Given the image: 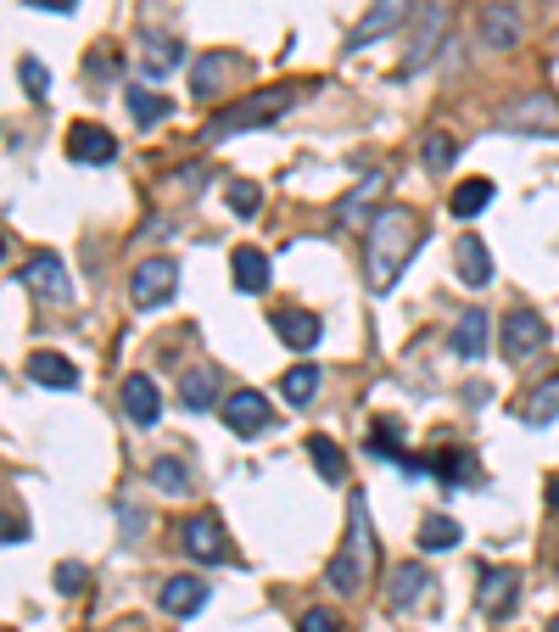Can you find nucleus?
<instances>
[{"label": "nucleus", "instance_id": "nucleus-1", "mask_svg": "<svg viewBox=\"0 0 559 632\" xmlns=\"http://www.w3.org/2000/svg\"><path fill=\"white\" fill-rule=\"evenodd\" d=\"M425 241V224L414 208H376L363 230V268H369V292H392L403 281L409 257L420 252Z\"/></svg>", "mask_w": 559, "mask_h": 632}, {"label": "nucleus", "instance_id": "nucleus-2", "mask_svg": "<svg viewBox=\"0 0 559 632\" xmlns=\"http://www.w3.org/2000/svg\"><path fill=\"white\" fill-rule=\"evenodd\" d=\"M292 102H297V89H292V84L252 89V96L230 102L224 113H213V118L202 124V146H224V140L246 135V129H263V124H274V118H286V113H292Z\"/></svg>", "mask_w": 559, "mask_h": 632}, {"label": "nucleus", "instance_id": "nucleus-3", "mask_svg": "<svg viewBox=\"0 0 559 632\" xmlns=\"http://www.w3.org/2000/svg\"><path fill=\"white\" fill-rule=\"evenodd\" d=\"M369 566H376V544H369V504H363V493H352L347 498V537H341V549H336L325 582L352 599V593H363Z\"/></svg>", "mask_w": 559, "mask_h": 632}, {"label": "nucleus", "instance_id": "nucleus-4", "mask_svg": "<svg viewBox=\"0 0 559 632\" xmlns=\"http://www.w3.org/2000/svg\"><path fill=\"white\" fill-rule=\"evenodd\" d=\"M498 124L515 129V135L548 140V135H559V96H548V89H526L520 102H509V107L498 113Z\"/></svg>", "mask_w": 559, "mask_h": 632}, {"label": "nucleus", "instance_id": "nucleus-5", "mask_svg": "<svg viewBox=\"0 0 559 632\" xmlns=\"http://www.w3.org/2000/svg\"><path fill=\"white\" fill-rule=\"evenodd\" d=\"M173 292H179V263L173 257H146L135 275H129V297H135L140 314H157Z\"/></svg>", "mask_w": 559, "mask_h": 632}, {"label": "nucleus", "instance_id": "nucleus-6", "mask_svg": "<svg viewBox=\"0 0 559 632\" xmlns=\"http://www.w3.org/2000/svg\"><path fill=\"white\" fill-rule=\"evenodd\" d=\"M498 341H504V358H509V365H526V358H537V352L548 347V319L531 314V308H509Z\"/></svg>", "mask_w": 559, "mask_h": 632}, {"label": "nucleus", "instance_id": "nucleus-7", "mask_svg": "<svg viewBox=\"0 0 559 632\" xmlns=\"http://www.w3.org/2000/svg\"><path fill=\"white\" fill-rule=\"evenodd\" d=\"M179 544H184V555L202 560V566H224V560H235V549H230V537H224L219 515H191V520L179 526Z\"/></svg>", "mask_w": 559, "mask_h": 632}, {"label": "nucleus", "instance_id": "nucleus-8", "mask_svg": "<svg viewBox=\"0 0 559 632\" xmlns=\"http://www.w3.org/2000/svg\"><path fill=\"white\" fill-rule=\"evenodd\" d=\"M235 73H246V56H235V51H202V56L191 62V96H197V102L224 96V84H230Z\"/></svg>", "mask_w": 559, "mask_h": 632}, {"label": "nucleus", "instance_id": "nucleus-9", "mask_svg": "<svg viewBox=\"0 0 559 632\" xmlns=\"http://www.w3.org/2000/svg\"><path fill=\"white\" fill-rule=\"evenodd\" d=\"M18 275H23V286H29L40 303H73V281H67V268H62L56 252H34Z\"/></svg>", "mask_w": 559, "mask_h": 632}, {"label": "nucleus", "instance_id": "nucleus-10", "mask_svg": "<svg viewBox=\"0 0 559 632\" xmlns=\"http://www.w3.org/2000/svg\"><path fill=\"white\" fill-rule=\"evenodd\" d=\"M219 414H224V425H230L235 436H257V431H268V420H274L268 398H263V392H252V387L230 392V398L219 403Z\"/></svg>", "mask_w": 559, "mask_h": 632}, {"label": "nucleus", "instance_id": "nucleus-11", "mask_svg": "<svg viewBox=\"0 0 559 632\" xmlns=\"http://www.w3.org/2000/svg\"><path fill=\"white\" fill-rule=\"evenodd\" d=\"M515 599H520V577H515L509 566H487L482 582H476V604H482V615L504 621V615L515 610Z\"/></svg>", "mask_w": 559, "mask_h": 632}, {"label": "nucleus", "instance_id": "nucleus-12", "mask_svg": "<svg viewBox=\"0 0 559 632\" xmlns=\"http://www.w3.org/2000/svg\"><path fill=\"white\" fill-rule=\"evenodd\" d=\"M414 12V0H376L363 18H358V29H352V40H347V51H363V45H376L381 34H392L403 18Z\"/></svg>", "mask_w": 559, "mask_h": 632}, {"label": "nucleus", "instance_id": "nucleus-13", "mask_svg": "<svg viewBox=\"0 0 559 632\" xmlns=\"http://www.w3.org/2000/svg\"><path fill=\"white\" fill-rule=\"evenodd\" d=\"M442 34H447V0H431V7H425V29L414 34V45H409V56H403V67H398V73H403V78H409V73H420V67L442 51Z\"/></svg>", "mask_w": 559, "mask_h": 632}, {"label": "nucleus", "instance_id": "nucleus-14", "mask_svg": "<svg viewBox=\"0 0 559 632\" xmlns=\"http://www.w3.org/2000/svg\"><path fill=\"white\" fill-rule=\"evenodd\" d=\"M67 157L84 162V168H96V162H113V157H118V140H113V129H102V124H73V129H67Z\"/></svg>", "mask_w": 559, "mask_h": 632}, {"label": "nucleus", "instance_id": "nucleus-15", "mask_svg": "<svg viewBox=\"0 0 559 632\" xmlns=\"http://www.w3.org/2000/svg\"><path fill=\"white\" fill-rule=\"evenodd\" d=\"M487 341H493V319H487L482 308L458 314V325H453V336H447L453 358H464V365H476V358H487Z\"/></svg>", "mask_w": 559, "mask_h": 632}, {"label": "nucleus", "instance_id": "nucleus-16", "mask_svg": "<svg viewBox=\"0 0 559 632\" xmlns=\"http://www.w3.org/2000/svg\"><path fill=\"white\" fill-rule=\"evenodd\" d=\"M118 403H124V414H129L135 425H157V420H162V392H157L151 376H124Z\"/></svg>", "mask_w": 559, "mask_h": 632}, {"label": "nucleus", "instance_id": "nucleus-17", "mask_svg": "<svg viewBox=\"0 0 559 632\" xmlns=\"http://www.w3.org/2000/svg\"><path fill=\"white\" fill-rule=\"evenodd\" d=\"M515 40H520V7L515 0H493V7L482 12V45L515 51Z\"/></svg>", "mask_w": 559, "mask_h": 632}, {"label": "nucleus", "instance_id": "nucleus-18", "mask_svg": "<svg viewBox=\"0 0 559 632\" xmlns=\"http://www.w3.org/2000/svg\"><path fill=\"white\" fill-rule=\"evenodd\" d=\"M29 381L51 387V392H73L78 387V365L62 358V352H29Z\"/></svg>", "mask_w": 559, "mask_h": 632}, {"label": "nucleus", "instance_id": "nucleus-19", "mask_svg": "<svg viewBox=\"0 0 559 632\" xmlns=\"http://www.w3.org/2000/svg\"><path fill=\"white\" fill-rule=\"evenodd\" d=\"M157 604H162L168 615H197V610L208 604V582H202V577H168V582L157 588Z\"/></svg>", "mask_w": 559, "mask_h": 632}, {"label": "nucleus", "instance_id": "nucleus-20", "mask_svg": "<svg viewBox=\"0 0 559 632\" xmlns=\"http://www.w3.org/2000/svg\"><path fill=\"white\" fill-rule=\"evenodd\" d=\"M274 336L286 341V347H297V352H308V347H319L325 325H319V314H303V308H280V314H274Z\"/></svg>", "mask_w": 559, "mask_h": 632}, {"label": "nucleus", "instance_id": "nucleus-21", "mask_svg": "<svg viewBox=\"0 0 559 632\" xmlns=\"http://www.w3.org/2000/svg\"><path fill=\"white\" fill-rule=\"evenodd\" d=\"M381 191H387V168H381V173H363V186L336 202V219L352 224V230H369V219H376V213H369V202H376Z\"/></svg>", "mask_w": 559, "mask_h": 632}, {"label": "nucleus", "instance_id": "nucleus-22", "mask_svg": "<svg viewBox=\"0 0 559 632\" xmlns=\"http://www.w3.org/2000/svg\"><path fill=\"white\" fill-rule=\"evenodd\" d=\"M179 403L191 409V414H202V409H219V370H208V365H191L179 376Z\"/></svg>", "mask_w": 559, "mask_h": 632}, {"label": "nucleus", "instance_id": "nucleus-23", "mask_svg": "<svg viewBox=\"0 0 559 632\" xmlns=\"http://www.w3.org/2000/svg\"><path fill=\"white\" fill-rule=\"evenodd\" d=\"M453 263H458V281L464 286H487L493 281V257H487V241L482 235H458Z\"/></svg>", "mask_w": 559, "mask_h": 632}, {"label": "nucleus", "instance_id": "nucleus-24", "mask_svg": "<svg viewBox=\"0 0 559 632\" xmlns=\"http://www.w3.org/2000/svg\"><path fill=\"white\" fill-rule=\"evenodd\" d=\"M268 281H274L268 252H257V246H241V252H235V292H246V297H263V292H268Z\"/></svg>", "mask_w": 559, "mask_h": 632}, {"label": "nucleus", "instance_id": "nucleus-25", "mask_svg": "<svg viewBox=\"0 0 559 632\" xmlns=\"http://www.w3.org/2000/svg\"><path fill=\"white\" fill-rule=\"evenodd\" d=\"M124 102H129V118L140 124V129H157V124H168L173 118V107L162 102V96H151L146 84H135V89H124Z\"/></svg>", "mask_w": 559, "mask_h": 632}, {"label": "nucleus", "instance_id": "nucleus-26", "mask_svg": "<svg viewBox=\"0 0 559 632\" xmlns=\"http://www.w3.org/2000/svg\"><path fill=\"white\" fill-rule=\"evenodd\" d=\"M431 582H436V577H431L420 560H403V566L392 571V604H398V610H403V604H414V599H420Z\"/></svg>", "mask_w": 559, "mask_h": 632}, {"label": "nucleus", "instance_id": "nucleus-27", "mask_svg": "<svg viewBox=\"0 0 559 632\" xmlns=\"http://www.w3.org/2000/svg\"><path fill=\"white\" fill-rule=\"evenodd\" d=\"M308 460H314V471L336 487V482H347V454L330 442V436H308Z\"/></svg>", "mask_w": 559, "mask_h": 632}, {"label": "nucleus", "instance_id": "nucleus-28", "mask_svg": "<svg viewBox=\"0 0 559 632\" xmlns=\"http://www.w3.org/2000/svg\"><path fill=\"white\" fill-rule=\"evenodd\" d=\"M520 420H526V425H548V420H559V376H548V381L520 403Z\"/></svg>", "mask_w": 559, "mask_h": 632}, {"label": "nucleus", "instance_id": "nucleus-29", "mask_svg": "<svg viewBox=\"0 0 559 632\" xmlns=\"http://www.w3.org/2000/svg\"><path fill=\"white\" fill-rule=\"evenodd\" d=\"M314 392H319V365H297V370L280 376V398H286L292 409L314 403Z\"/></svg>", "mask_w": 559, "mask_h": 632}, {"label": "nucleus", "instance_id": "nucleus-30", "mask_svg": "<svg viewBox=\"0 0 559 632\" xmlns=\"http://www.w3.org/2000/svg\"><path fill=\"white\" fill-rule=\"evenodd\" d=\"M414 544H420L425 555H442V549H453V544H458V520H453V515H425Z\"/></svg>", "mask_w": 559, "mask_h": 632}, {"label": "nucleus", "instance_id": "nucleus-31", "mask_svg": "<svg viewBox=\"0 0 559 632\" xmlns=\"http://www.w3.org/2000/svg\"><path fill=\"white\" fill-rule=\"evenodd\" d=\"M493 202V179H464V186L447 197V208H453V219H476L482 208Z\"/></svg>", "mask_w": 559, "mask_h": 632}, {"label": "nucleus", "instance_id": "nucleus-32", "mask_svg": "<svg viewBox=\"0 0 559 632\" xmlns=\"http://www.w3.org/2000/svg\"><path fill=\"white\" fill-rule=\"evenodd\" d=\"M447 487H464V482H482V471H476V460L464 454V447H442V460L431 465Z\"/></svg>", "mask_w": 559, "mask_h": 632}, {"label": "nucleus", "instance_id": "nucleus-33", "mask_svg": "<svg viewBox=\"0 0 559 632\" xmlns=\"http://www.w3.org/2000/svg\"><path fill=\"white\" fill-rule=\"evenodd\" d=\"M151 487L168 493V498H184V493H191V465H184V460H157L151 465Z\"/></svg>", "mask_w": 559, "mask_h": 632}, {"label": "nucleus", "instance_id": "nucleus-34", "mask_svg": "<svg viewBox=\"0 0 559 632\" xmlns=\"http://www.w3.org/2000/svg\"><path fill=\"white\" fill-rule=\"evenodd\" d=\"M179 62H184V45L162 40V45H151V51H146V62H140V78H146V84H162V78H168Z\"/></svg>", "mask_w": 559, "mask_h": 632}, {"label": "nucleus", "instance_id": "nucleus-35", "mask_svg": "<svg viewBox=\"0 0 559 632\" xmlns=\"http://www.w3.org/2000/svg\"><path fill=\"white\" fill-rule=\"evenodd\" d=\"M398 436H403V425H398V420H381L376 431H369V454H376V460H392V465H409L403 447H398Z\"/></svg>", "mask_w": 559, "mask_h": 632}, {"label": "nucleus", "instance_id": "nucleus-36", "mask_svg": "<svg viewBox=\"0 0 559 632\" xmlns=\"http://www.w3.org/2000/svg\"><path fill=\"white\" fill-rule=\"evenodd\" d=\"M453 157H458V140H453L447 129H431V135H425V146H420V162H425L431 173H442Z\"/></svg>", "mask_w": 559, "mask_h": 632}, {"label": "nucleus", "instance_id": "nucleus-37", "mask_svg": "<svg viewBox=\"0 0 559 632\" xmlns=\"http://www.w3.org/2000/svg\"><path fill=\"white\" fill-rule=\"evenodd\" d=\"M18 78L29 84V96H34V102H45V96H51V73H45V62L23 56V62H18Z\"/></svg>", "mask_w": 559, "mask_h": 632}, {"label": "nucleus", "instance_id": "nucleus-38", "mask_svg": "<svg viewBox=\"0 0 559 632\" xmlns=\"http://www.w3.org/2000/svg\"><path fill=\"white\" fill-rule=\"evenodd\" d=\"M230 208H235L241 219H252V213L263 208V186H252V179H235V186H230Z\"/></svg>", "mask_w": 559, "mask_h": 632}, {"label": "nucleus", "instance_id": "nucleus-39", "mask_svg": "<svg viewBox=\"0 0 559 632\" xmlns=\"http://www.w3.org/2000/svg\"><path fill=\"white\" fill-rule=\"evenodd\" d=\"M297 632H341V615L325 610V604H314V610H303V626Z\"/></svg>", "mask_w": 559, "mask_h": 632}, {"label": "nucleus", "instance_id": "nucleus-40", "mask_svg": "<svg viewBox=\"0 0 559 632\" xmlns=\"http://www.w3.org/2000/svg\"><path fill=\"white\" fill-rule=\"evenodd\" d=\"M56 593H84V566H56Z\"/></svg>", "mask_w": 559, "mask_h": 632}, {"label": "nucleus", "instance_id": "nucleus-41", "mask_svg": "<svg viewBox=\"0 0 559 632\" xmlns=\"http://www.w3.org/2000/svg\"><path fill=\"white\" fill-rule=\"evenodd\" d=\"M23 537H29V520H18V509L7 515V544H23Z\"/></svg>", "mask_w": 559, "mask_h": 632}, {"label": "nucleus", "instance_id": "nucleus-42", "mask_svg": "<svg viewBox=\"0 0 559 632\" xmlns=\"http://www.w3.org/2000/svg\"><path fill=\"white\" fill-rule=\"evenodd\" d=\"M29 7H40V12H73L78 0H29Z\"/></svg>", "mask_w": 559, "mask_h": 632}, {"label": "nucleus", "instance_id": "nucleus-43", "mask_svg": "<svg viewBox=\"0 0 559 632\" xmlns=\"http://www.w3.org/2000/svg\"><path fill=\"white\" fill-rule=\"evenodd\" d=\"M548 504L559 509V476H548Z\"/></svg>", "mask_w": 559, "mask_h": 632}, {"label": "nucleus", "instance_id": "nucleus-44", "mask_svg": "<svg viewBox=\"0 0 559 632\" xmlns=\"http://www.w3.org/2000/svg\"><path fill=\"white\" fill-rule=\"evenodd\" d=\"M548 632H559V615H553V621H548Z\"/></svg>", "mask_w": 559, "mask_h": 632}]
</instances>
